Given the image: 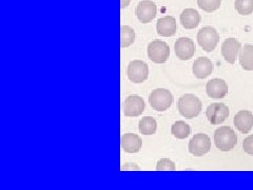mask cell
<instances>
[{"mask_svg": "<svg viewBox=\"0 0 253 190\" xmlns=\"http://www.w3.org/2000/svg\"><path fill=\"white\" fill-rule=\"evenodd\" d=\"M131 2V0H121V7L122 9H126Z\"/></svg>", "mask_w": 253, "mask_h": 190, "instance_id": "cell-27", "label": "cell"}, {"mask_svg": "<svg viewBox=\"0 0 253 190\" xmlns=\"http://www.w3.org/2000/svg\"><path fill=\"white\" fill-rule=\"evenodd\" d=\"M229 87L224 79L213 78L206 85V92L209 97L213 99L224 98L228 94Z\"/></svg>", "mask_w": 253, "mask_h": 190, "instance_id": "cell-11", "label": "cell"}, {"mask_svg": "<svg viewBox=\"0 0 253 190\" xmlns=\"http://www.w3.org/2000/svg\"><path fill=\"white\" fill-rule=\"evenodd\" d=\"M235 9L241 15H250L253 13V0H236Z\"/></svg>", "mask_w": 253, "mask_h": 190, "instance_id": "cell-23", "label": "cell"}, {"mask_svg": "<svg viewBox=\"0 0 253 190\" xmlns=\"http://www.w3.org/2000/svg\"><path fill=\"white\" fill-rule=\"evenodd\" d=\"M126 74H128V78L132 83L140 84L148 78V65L142 60H133L129 63L128 69H126Z\"/></svg>", "mask_w": 253, "mask_h": 190, "instance_id": "cell-7", "label": "cell"}, {"mask_svg": "<svg viewBox=\"0 0 253 190\" xmlns=\"http://www.w3.org/2000/svg\"><path fill=\"white\" fill-rule=\"evenodd\" d=\"M189 152L194 156H203L207 154L211 149L210 138L205 133H199L189 142Z\"/></svg>", "mask_w": 253, "mask_h": 190, "instance_id": "cell-6", "label": "cell"}, {"mask_svg": "<svg viewBox=\"0 0 253 190\" xmlns=\"http://www.w3.org/2000/svg\"><path fill=\"white\" fill-rule=\"evenodd\" d=\"M243 149L246 153H248L250 155H253V134H251V136L247 137L246 139L244 140Z\"/></svg>", "mask_w": 253, "mask_h": 190, "instance_id": "cell-26", "label": "cell"}, {"mask_svg": "<svg viewBox=\"0 0 253 190\" xmlns=\"http://www.w3.org/2000/svg\"><path fill=\"white\" fill-rule=\"evenodd\" d=\"M145 101L138 95H131L124 102V113L128 117L139 116L145 111Z\"/></svg>", "mask_w": 253, "mask_h": 190, "instance_id": "cell-10", "label": "cell"}, {"mask_svg": "<svg viewBox=\"0 0 253 190\" xmlns=\"http://www.w3.org/2000/svg\"><path fill=\"white\" fill-rule=\"evenodd\" d=\"M173 102V95L167 89H155L149 95V104L158 112L168 110Z\"/></svg>", "mask_w": 253, "mask_h": 190, "instance_id": "cell-3", "label": "cell"}, {"mask_svg": "<svg viewBox=\"0 0 253 190\" xmlns=\"http://www.w3.org/2000/svg\"><path fill=\"white\" fill-rule=\"evenodd\" d=\"M157 123L151 116H146L141 118L139 122V131L144 136H152L156 132Z\"/></svg>", "mask_w": 253, "mask_h": 190, "instance_id": "cell-20", "label": "cell"}, {"mask_svg": "<svg viewBox=\"0 0 253 190\" xmlns=\"http://www.w3.org/2000/svg\"><path fill=\"white\" fill-rule=\"evenodd\" d=\"M157 6L155 2L151 0H142L137 5L136 16L140 22L149 23L151 22L156 16Z\"/></svg>", "mask_w": 253, "mask_h": 190, "instance_id": "cell-12", "label": "cell"}, {"mask_svg": "<svg viewBox=\"0 0 253 190\" xmlns=\"http://www.w3.org/2000/svg\"><path fill=\"white\" fill-rule=\"evenodd\" d=\"M219 42L217 31L212 27H205L197 33V43L206 52H211L216 48Z\"/></svg>", "mask_w": 253, "mask_h": 190, "instance_id": "cell-4", "label": "cell"}, {"mask_svg": "<svg viewBox=\"0 0 253 190\" xmlns=\"http://www.w3.org/2000/svg\"><path fill=\"white\" fill-rule=\"evenodd\" d=\"M176 169V166L169 158H162L161 161L157 162L156 170L157 171H174Z\"/></svg>", "mask_w": 253, "mask_h": 190, "instance_id": "cell-25", "label": "cell"}, {"mask_svg": "<svg viewBox=\"0 0 253 190\" xmlns=\"http://www.w3.org/2000/svg\"><path fill=\"white\" fill-rule=\"evenodd\" d=\"M190 130H191L190 129V126L183 121L174 123L171 127V133L173 134V137H175L178 140H184L188 138L190 134Z\"/></svg>", "mask_w": 253, "mask_h": 190, "instance_id": "cell-21", "label": "cell"}, {"mask_svg": "<svg viewBox=\"0 0 253 190\" xmlns=\"http://www.w3.org/2000/svg\"><path fill=\"white\" fill-rule=\"evenodd\" d=\"M201 22V15L194 9H186L180 14V23L185 29H195Z\"/></svg>", "mask_w": 253, "mask_h": 190, "instance_id": "cell-18", "label": "cell"}, {"mask_svg": "<svg viewBox=\"0 0 253 190\" xmlns=\"http://www.w3.org/2000/svg\"><path fill=\"white\" fill-rule=\"evenodd\" d=\"M174 50H175L177 58L180 60H189L193 57L196 48L192 39L188 37H180L174 45Z\"/></svg>", "mask_w": 253, "mask_h": 190, "instance_id": "cell-9", "label": "cell"}, {"mask_svg": "<svg viewBox=\"0 0 253 190\" xmlns=\"http://www.w3.org/2000/svg\"><path fill=\"white\" fill-rule=\"evenodd\" d=\"M121 144L122 148L126 152L136 153L139 151L142 146V141L138 136H136V134L126 133L122 137Z\"/></svg>", "mask_w": 253, "mask_h": 190, "instance_id": "cell-17", "label": "cell"}, {"mask_svg": "<svg viewBox=\"0 0 253 190\" xmlns=\"http://www.w3.org/2000/svg\"><path fill=\"white\" fill-rule=\"evenodd\" d=\"M239 58L244 70L253 71V46L245 45L240 51Z\"/></svg>", "mask_w": 253, "mask_h": 190, "instance_id": "cell-19", "label": "cell"}, {"mask_svg": "<svg viewBox=\"0 0 253 190\" xmlns=\"http://www.w3.org/2000/svg\"><path fill=\"white\" fill-rule=\"evenodd\" d=\"M135 41V32L129 26H122L121 28V47L126 48Z\"/></svg>", "mask_w": 253, "mask_h": 190, "instance_id": "cell-22", "label": "cell"}, {"mask_svg": "<svg viewBox=\"0 0 253 190\" xmlns=\"http://www.w3.org/2000/svg\"><path fill=\"white\" fill-rule=\"evenodd\" d=\"M229 113H230L229 108L223 102H213L206 110V115H207L211 125H219L224 123L228 118Z\"/></svg>", "mask_w": 253, "mask_h": 190, "instance_id": "cell-8", "label": "cell"}, {"mask_svg": "<svg viewBox=\"0 0 253 190\" xmlns=\"http://www.w3.org/2000/svg\"><path fill=\"white\" fill-rule=\"evenodd\" d=\"M242 49L241 43L235 38H228L221 45V54L225 60L229 63H234L236 61L239 53Z\"/></svg>", "mask_w": 253, "mask_h": 190, "instance_id": "cell-13", "label": "cell"}, {"mask_svg": "<svg viewBox=\"0 0 253 190\" xmlns=\"http://www.w3.org/2000/svg\"><path fill=\"white\" fill-rule=\"evenodd\" d=\"M202 100L194 94H185L178 99L177 108L181 116L188 120L199 116L202 111Z\"/></svg>", "mask_w": 253, "mask_h": 190, "instance_id": "cell-1", "label": "cell"}, {"mask_svg": "<svg viewBox=\"0 0 253 190\" xmlns=\"http://www.w3.org/2000/svg\"><path fill=\"white\" fill-rule=\"evenodd\" d=\"M192 71L199 79L207 78L213 71V63L208 57H199L193 63Z\"/></svg>", "mask_w": 253, "mask_h": 190, "instance_id": "cell-16", "label": "cell"}, {"mask_svg": "<svg viewBox=\"0 0 253 190\" xmlns=\"http://www.w3.org/2000/svg\"><path fill=\"white\" fill-rule=\"evenodd\" d=\"M214 142L220 151H230L237 144L236 133L228 126H221L215 130Z\"/></svg>", "mask_w": 253, "mask_h": 190, "instance_id": "cell-2", "label": "cell"}, {"mask_svg": "<svg viewBox=\"0 0 253 190\" xmlns=\"http://www.w3.org/2000/svg\"><path fill=\"white\" fill-rule=\"evenodd\" d=\"M233 122L237 130L247 134L253 128V113L249 110H242L235 114Z\"/></svg>", "mask_w": 253, "mask_h": 190, "instance_id": "cell-14", "label": "cell"}, {"mask_svg": "<svg viewBox=\"0 0 253 190\" xmlns=\"http://www.w3.org/2000/svg\"><path fill=\"white\" fill-rule=\"evenodd\" d=\"M221 0H197L200 9L205 12H214L219 9Z\"/></svg>", "mask_w": 253, "mask_h": 190, "instance_id": "cell-24", "label": "cell"}, {"mask_svg": "<svg viewBox=\"0 0 253 190\" xmlns=\"http://www.w3.org/2000/svg\"><path fill=\"white\" fill-rule=\"evenodd\" d=\"M176 20L173 16H165L160 18L156 23L157 33L164 37H171L176 33Z\"/></svg>", "mask_w": 253, "mask_h": 190, "instance_id": "cell-15", "label": "cell"}, {"mask_svg": "<svg viewBox=\"0 0 253 190\" xmlns=\"http://www.w3.org/2000/svg\"><path fill=\"white\" fill-rule=\"evenodd\" d=\"M148 56L155 63H165L170 56V48L163 41H153L148 46Z\"/></svg>", "mask_w": 253, "mask_h": 190, "instance_id": "cell-5", "label": "cell"}]
</instances>
